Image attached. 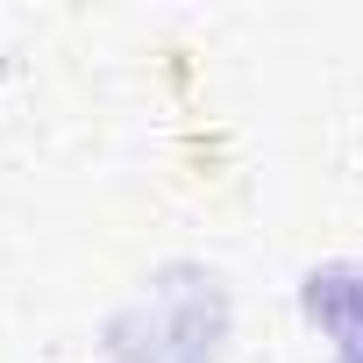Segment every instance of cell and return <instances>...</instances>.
Listing matches in <instances>:
<instances>
[{
	"instance_id": "6da1fadb",
	"label": "cell",
	"mask_w": 363,
	"mask_h": 363,
	"mask_svg": "<svg viewBox=\"0 0 363 363\" xmlns=\"http://www.w3.org/2000/svg\"><path fill=\"white\" fill-rule=\"evenodd\" d=\"M121 328L157 335L143 349H121V363H214L228 335V292L214 271H164Z\"/></svg>"
},
{
	"instance_id": "7a4b0ae2",
	"label": "cell",
	"mask_w": 363,
	"mask_h": 363,
	"mask_svg": "<svg viewBox=\"0 0 363 363\" xmlns=\"http://www.w3.org/2000/svg\"><path fill=\"white\" fill-rule=\"evenodd\" d=\"M299 306H306L313 335L335 342L328 363H363V257H335V264L306 271Z\"/></svg>"
}]
</instances>
